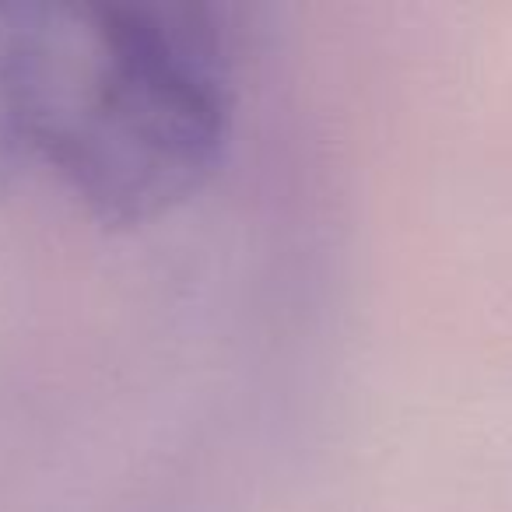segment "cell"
<instances>
[{
	"label": "cell",
	"mask_w": 512,
	"mask_h": 512,
	"mask_svg": "<svg viewBox=\"0 0 512 512\" xmlns=\"http://www.w3.org/2000/svg\"><path fill=\"white\" fill-rule=\"evenodd\" d=\"M225 11L172 0H0V193L46 179L134 228L204 190L232 144Z\"/></svg>",
	"instance_id": "6da1fadb"
}]
</instances>
